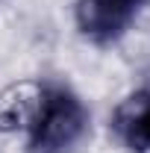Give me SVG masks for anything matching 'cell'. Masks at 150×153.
Here are the masks:
<instances>
[{"instance_id": "cell-2", "label": "cell", "mask_w": 150, "mask_h": 153, "mask_svg": "<svg viewBox=\"0 0 150 153\" xmlns=\"http://www.w3.org/2000/svg\"><path fill=\"white\" fill-rule=\"evenodd\" d=\"M144 3L147 0H79L76 24L82 36H88L97 44H106L130 27V21Z\"/></svg>"}, {"instance_id": "cell-3", "label": "cell", "mask_w": 150, "mask_h": 153, "mask_svg": "<svg viewBox=\"0 0 150 153\" xmlns=\"http://www.w3.org/2000/svg\"><path fill=\"white\" fill-rule=\"evenodd\" d=\"M115 133L130 153H150V91L130 94L118 106Z\"/></svg>"}, {"instance_id": "cell-4", "label": "cell", "mask_w": 150, "mask_h": 153, "mask_svg": "<svg viewBox=\"0 0 150 153\" xmlns=\"http://www.w3.org/2000/svg\"><path fill=\"white\" fill-rule=\"evenodd\" d=\"M38 97H41V85L36 82H18L0 91V130L12 133L18 127H30L38 109Z\"/></svg>"}, {"instance_id": "cell-1", "label": "cell", "mask_w": 150, "mask_h": 153, "mask_svg": "<svg viewBox=\"0 0 150 153\" xmlns=\"http://www.w3.org/2000/svg\"><path fill=\"white\" fill-rule=\"evenodd\" d=\"M85 106L62 85H41L38 109L30 121L27 153H68L85 133Z\"/></svg>"}]
</instances>
